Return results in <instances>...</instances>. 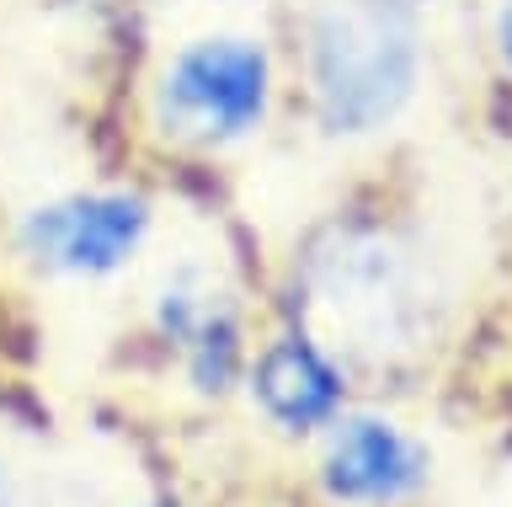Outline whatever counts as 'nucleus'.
<instances>
[{
  "instance_id": "1",
  "label": "nucleus",
  "mask_w": 512,
  "mask_h": 507,
  "mask_svg": "<svg viewBox=\"0 0 512 507\" xmlns=\"http://www.w3.org/2000/svg\"><path fill=\"white\" fill-rule=\"evenodd\" d=\"M422 6L416 0H310L304 81L320 129L336 139L379 134L422 86Z\"/></svg>"
},
{
  "instance_id": "2",
  "label": "nucleus",
  "mask_w": 512,
  "mask_h": 507,
  "mask_svg": "<svg viewBox=\"0 0 512 507\" xmlns=\"http://www.w3.org/2000/svg\"><path fill=\"white\" fill-rule=\"evenodd\" d=\"M304 310L326 353L384 363L411 353L432 326L422 262L379 230H336L304 262Z\"/></svg>"
},
{
  "instance_id": "3",
  "label": "nucleus",
  "mask_w": 512,
  "mask_h": 507,
  "mask_svg": "<svg viewBox=\"0 0 512 507\" xmlns=\"http://www.w3.org/2000/svg\"><path fill=\"white\" fill-rule=\"evenodd\" d=\"M272 107L267 43L246 33H208L182 43L155 75V129L182 150H224L251 139Z\"/></svg>"
},
{
  "instance_id": "4",
  "label": "nucleus",
  "mask_w": 512,
  "mask_h": 507,
  "mask_svg": "<svg viewBox=\"0 0 512 507\" xmlns=\"http://www.w3.org/2000/svg\"><path fill=\"white\" fill-rule=\"evenodd\" d=\"M150 235V203L139 193H64L22 214V257L54 278H107Z\"/></svg>"
},
{
  "instance_id": "5",
  "label": "nucleus",
  "mask_w": 512,
  "mask_h": 507,
  "mask_svg": "<svg viewBox=\"0 0 512 507\" xmlns=\"http://www.w3.org/2000/svg\"><path fill=\"white\" fill-rule=\"evenodd\" d=\"M320 481L336 502H400L427 481V449L390 417H342L326 433Z\"/></svg>"
},
{
  "instance_id": "6",
  "label": "nucleus",
  "mask_w": 512,
  "mask_h": 507,
  "mask_svg": "<svg viewBox=\"0 0 512 507\" xmlns=\"http://www.w3.org/2000/svg\"><path fill=\"white\" fill-rule=\"evenodd\" d=\"M251 390L262 411L288 433L304 427H326L342 406V374H336L331 353L315 337H278L256 358Z\"/></svg>"
},
{
  "instance_id": "7",
  "label": "nucleus",
  "mask_w": 512,
  "mask_h": 507,
  "mask_svg": "<svg viewBox=\"0 0 512 507\" xmlns=\"http://www.w3.org/2000/svg\"><path fill=\"white\" fill-rule=\"evenodd\" d=\"M496 49L512 65V0H502V11H496Z\"/></svg>"
},
{
  "instance_id": "8",
  "label": "nucleus",
  "mask_w": 512,
  "mask_h": 507,
  "mask_svg": "<svg viewBox=\"0 0 512 507\" xmlns=\"http://www.w3.org/2000/svg\"><path fill=\"white\" fill-rule=\"evenodd\" d=\"M16 502V481H11V465H6V454H0V507H11Z\"/></svg>"
}]
</instances>
